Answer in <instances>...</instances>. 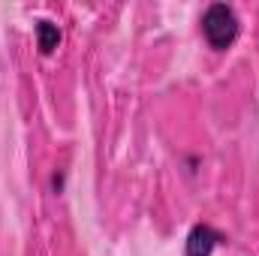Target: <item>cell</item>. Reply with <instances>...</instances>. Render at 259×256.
Returning a JSON list of instances; mask_svg holds the SVG:
<instances>
[{
  "label": "cell",
  "mask_w": 259,
  "mask_h": 256,
  "mask_svg": "<svg viewBox=\"0 0 259 256\" xmlns=\"http://www.w3.org/2000/svg\"><path fill=\"white\" fill-rule=\"evenodd\" d=\"M52 190H55V193L64 190V175H61V172H58V175H52Z\"/></svg>",
  "instance_id": "4"
},
{
  "label": "cell",
  "mask_w": 259,
  "mask_h": 256,
  "mask_svg": "<svg viewBox=\"0 0 259 256\" xmlns=\"http://www.w3.org/2000/svg\"><path fill=\"white\" fill-rule=\"evenodd\" d=\"M58 46H61V27L49 18H39L36 21V49L42 55H52Z\"/></svg>",
  "instance_id": "3"
},
{
  "label": "cell",
  "mask_w": 259,
  "mask_h": 256,
  "mask_svg": "<svg viewBox=\"0 0 259 256\" xmlns=\"http://www.w3.org/2000/svg\"><path fill=\"white\" fill-rule=\"evenodd\" d=\"M226 241L223 232H217L211 223H196L187 235V256H211Z\"/></svg>",
  "instance_id": "2"
},
{
  "label": "cell",
  "mask_w": 259,
  "mask_h": 256,
  "mask_svg": "<svg viewBox=\"0 0 259 256\" xmlns=\"http://www.w3.org/2000/svg\"><path fill=\"white\" fill-rule=\"evenodd\" d=\"M238 30H241V21L235 15L232 6L226 3H211L205 12H202V36L208 39V46L214 52H226L235 46L238 39Z\"/></svg>",
  "instance_id": "1"
}]
</instances>
